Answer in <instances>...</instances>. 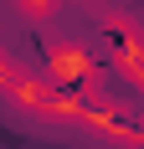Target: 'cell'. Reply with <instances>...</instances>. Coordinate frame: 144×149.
I'll use <instances>...</instances> for the list:
<instances>
[{
    "label": "cell",
    "instance_id": "1",
    "mask_svg": "<svg viewBox=\"0 0 144 149\" xmlns=\"http://www.w3.org/2000/svg\"><path fill=\"white\" fill-rule=\"evenodd\" d=\"M10 5L26 15V21H57V15L67 10L72 0H10Z\"/></svg>",
    "mask_w": 144,
    "mask_h": 149
},
{
    "label": "cell",
    "instance_id": "2",
    "mask_svg": "<svg viewBox=\"0 0 144 149\" xmlns=\"http://www.w3.org/2000/svg\"><path fill=\"white\" fill-rule=\"evenodd\" d=\"M87 5H103V0H87Z\"/></svg>",
    "mask_w": 144,
    "mask_h": 149
}]
</instances>
